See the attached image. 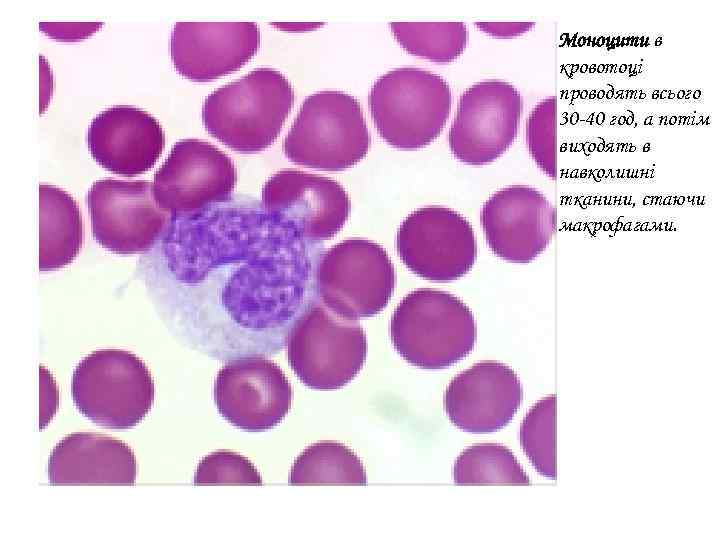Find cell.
I'll list each match as a JSON object with an SVG mask.
<instances>
[{
	"mask_svg": "<svg viewBox=\"0 0 720 540\" xmlns=\"http://www.w3.org/2000/svg\"><path fill=\"white\" fill-rule=\"evenodd\" d=\"M102 22L75 23V22H40L39 27L46 35L61 41H76L84 39L97 31Z\"/></svg>",
	"mask_w": 720,
	"mask_h": 540,
	"instance_id": "cell-26",
	"label": "cell"
},
{
	"mask_svg": "<svg viewBox=\"0 0 720 540\" xmlns=\"http://www.w3.org/2000/svg\"><path fill=\"white\" fill-rule=\"evenodd\" d=\"M224 483L262 485L263 481L250 460L229 450H218L199 462L194 484Z\"/></svg>",
	"mask_w": 720,
	"mask_h": 540,
	"instance_id": "cell-25",
	"label": "cell"
},
{
	"mask_svg": "<svg viewBox=\"0 0 720 540\" xmlns=\"http://www.w3.org/2000/svg\"><path fill=\"white\" fill-rule=\"evenodd\" d=\"M522 449L537 472L556 480V395L542 398L524 417L520 427Z\"/></svg>",
	"mask_w": 720,
	"mask_h": 540,
	"instance_id": "cell-23",
	"label": "cell"
},
{
	"mask_svg": "<svg viewBox=\"0 0 720 540\" xmlns=\"http://www.w3.org/2000/svg\"><path fill=\"white\" fill-rule=\"evenodd\" d=\"M368 101L380 137L394 148L415 150L429 145L442 132L452 94L440 75L401 67L377 79Z\"/></svg>",
	"mask_w": 720,
	"mask_h": 540,
	"instance_id": "cell-3",
	"label": "cell"
},
{
	"mask_svg": "<svg viewBox=\"0 0 720 540\" xmlns=\"http://www.w3.org/2000/svg\"><path fill=\"white\" fill-rule=\"evenodd\" d=\"M526 139L529 152L550 178H556V98L540 101L527 120Z\"/></svg>",
	"mask_w": 720,
	"mask_h": 540,
	"instance_id": "cell-24",
	"label": "cell"
},
{
	"mask_svg": "<svg viewBox=\"0 0 720 540\" xmlns=\"http://www.w3.org/2000/svg\"><path fill=\"white\" fill-rule=\"evenodd\" d=\"M136 472L135 456L127 444L90 432L63 438L48 463L51 484L133 485Z\"/></svg>",
	"mask_w": 720,
	"mask_h": 540,
	"instance_id": "cell-18",
	"label": "cell"
},
{
	"mask_svg": "<svg viewBox=\"0 0 720 540\" xmlns=\"http://www.w3.org/2000/svg\"><path fill=\"white\" fill-rule=\"evenodd\" d=\"M237 182L230 157L213 144L177 141L154 174V198L165 212L184 216L228 200Z\"/></svg>",
	"mask_w": 720,
	"mask_h": 540,
	"instance_id": "cell-10",
	"label": "cell"
},
{
	"mask_svg": "<svg viewBox=\"0 0 720 540\" xmlns=\"http://www.w3.org/2000/svg\"><path fill=\"white\" fill-rule=\"evenodd\" d=\"M475 25L483 32L494 37H515L529 31L534 22H476Z\"/></svg>",
	"mask_w": 720,
	"mask_h": 540,
	"instance_id": "cell-28",
	"label": "cell"
},
{
	"mask_svg": "<svg viewBox=\"0 0 720 540\" xmlns=\"http://www.w3.org/2000/svg\"><path fill=\"white\" fill-rule=\"evenodd\" d=\"M260 45L254 22H176L170 51L183 77L206 82L232 73L248 62Z\"/></svg>",
	"mask_w": 720,
	"mask_h": 540,
	"instance_id": "cell-16",
	"label": "cell"
},
{
	"mask_svg": "<svg viewBox=\"0 0 720 540\" xmlns=\"http://www.w3.org/2000/svg\"><path fill=\"white\" fill-rule=\"evenodd\" d=\"M396 284L393 263L374 241L349 238L327 250L317 267L321 304L336 315L358 320L380 313Z\"/></svg>",
	"mask_w": 720,
	"mask_h": 540,
	"instance_id": "cell-7",
	"label": "cell"
},
{
	"mask_svg": "<svg viewBox=\"0 0 720 540\" xmlns=\"http://www.w3.org/2000/svg\"><path fill=\"white\" fill-rule=\"evenodd\" d=\"M523 109L518 90L501 80L473 84L459 99L448 141L460 162L481 166L495 161L514 142Z\"/></svg>",
	"mask_w": 720,
	"mask_h": 540,
	"instance_id": "cell-9",
	"label": "cell"
},
{
	"mask_svg": "<svg viewBox=\"0 0 720 540\" xmlns=\"http://www.w3.org/2000/svg\"><path fill=\"white\" fill-rule=\"evenodd\" d=\"M286 343L291 369L314 390L344 387L366 361L367 340L362 326L322 304L309 307L297 317Z\"/></svg>",
	"mask_w": 720,
	"mask_h": 540,
	"instance_id": "cell-6",
	"label": "cell"
},
{
	"mask_svg": "<svg viewBox=\"0 0 720 540\" xmlns=\"http://www.w3.org/2000/svg\"><path fill=\"white\" fill-rule=\"evenodd\" d=\"M389 25L407 52L438 64L458 58L468 41L463 22H390Z\"/></svg>",
	"mask_w": 720,
	"mask_h": 540,
	"instance_id": "cell-21",
	"label": "cell"
},
{
	"mask_svg": "<svg viewBox=\"0 0 720 540\" xmlns=\"http://www.w3.org/2000/svg\"><path fill=\"white\" fill-rule=\"evenodd\" d=\"M154 394L146 364L126 350L93 351L72 374L71 395L77 410L93 423L113 430L140 423L153 406Z\"/></svg>",
	"mask_w": 720,
	"mask_h": 540,
	"instance_id": "cell-5",
	"label": "cell"
},
{
	"mask_svg": "<svg viewBox=\"0 0 720 540\" xmlns=\"http://www.w3.org/2000/svg\"><path fill=\"white\" fill-rule=\"evenodd\" d=\"M41 412L39 428L43 429L58 408V388L50 372L40 366Z\"/></svg>",
	"mask_w": 720,
	"mask_h": 540,
	"instance_id": "cell-27",
	"label": "cell"
},
{
	"mask_svg": "<svg viewBox=\"0 0 720 540\" xmlns=\"http://www.w3.org/2000/svg\"><path fill=\"white\" fill-rule=\"evenodd\" d=\"M39 269L52 271L69 265L83 243L79 206L65 190L41 184Z\"/></svg>",
	"mask_w": 720,
	"mask_h": 540,
	"instance_id": "cell-19",
	"label": "cell"
},
{
	"mask_svg": "<svg viewBox=\"0 0 720 540\" xmlns=\"http://www.w3.org/2000/svg\"><path fill=\"white\" fill-rule=\"evenodd\" d=\"M396 250L415 275L449 282L466 275L477 257L473 228L458 212L442 206L413 211L400 225Z\"/></svg>",
	"mask_w": 720,
	"mask_h": 540,
	"instance_id": "cell-8",
	"label": "cell"
},
{
	"mask_svg": "<svg viewBox=\"0 0 720 540\" xmlns=\"http://www.w3.org/2000/svg\"><path fill=\"white\" fill-rule=\"evenodd\" d=\"M262 203L275 219L311 241L334 237L351 211L350 198L336 180L295 169L278 171L266 181Z\"/></svg>",
	"mask_w": 720,
	"mask_h": 540,
	"instance_id": "cell-13",
	"label": "cell"
},
{
	"mask_svg": "<svg viewBox=\"0 0 720 540\" xmlns=\"http://www.w3.org/2000/svg\"><path fill=\"white\" fill-rule=\"evenodd\" d=\"M481 222L487 244L497 257L528 263L550 243L556 229V211L537 189L511 185L488 198Z\"/></svg>",
	"mask_w": 720,
	"mask_h": 540,
	"instance_id": "cell-14",
	"label": "cell"
},
{
	"mask_svg": "<svg viewBox=\"0 0 720 540\" xmlns=\"http://www.w3.org/2000/svg\"><path fill=\"white\" fill-rule=\"evenodd\" d=\"M457 484H530L514 454L499 443H478L466 448L453 468Z\"/></svg>",
	"mask_w": 720,
	"mask_h": 540,
	"instance_id": "cell-22",
	"label": "cell"
},
{
	"mask_svg": "<svg viewBox=\"0 0 720 540\" xmlns=\"http://www.w3.org/2000/svg\"><path fill=\"white\" fill-rule=\"evenodd\" d=\"M390 337L397 353L411 365L446 369L474 348L477 328L471 310L455 295L419 288L395 308Z\"/></svg>",
	"mask_w": 720,
	"mask_h": 540,
	"instance_id": "cell-2",
	"label": "cell"
},
{
	"mask_svg": "<svg viewBox=\"0 0 720 540\" xmlns=\"http://www.w3.org/2000/svg\"><path fill=\"white\" fill-rule=\"evenodd\" d=\"M292 387L282 369L259 355L228 361L214 383V401L221 416L248 432L267 431L288 414Z\"/></svg>",
	"mask_w": 720,
	"mask_h": 540,
	"instance_id": "cell-12",
	"label": "cell"
},
{
	"mask_svg": "<svg viewBox=\"0 0 720 540\" xmlns=\"http://www.w3.org/2000/svg\"><path fill=\"white\" fill-rule=\"evenodd\" d=\"M87 204L94 239L117 254L148 250L168 222L169 213L157 204L148 180H97Z\"/></svg>",
	"mask_w": 720,
	"mask_h": 540,
	"instance_id": "cell-11",
	"label": "cell"
},
{
	"mask_svg": "<svg viewBox=\"0 0 720 540\" xmlns=\"http://www.w3.org/2000/svg\"><path fill=\"white\" fill-rule=\"evenodd\" d=\"M87 144L100 166L120 176L134 177L157 162L165 146V134L147 111L132 105H114L92 119Z\"/></svg>",
	"mask_w": 720,
	"mask_h": 540,
	"instance_id": "cell-17",
	"label": "cell"
},
{
	"mask_svg": "<svg viewBox=\"0 0 720 540\" xmlns=\"http://www.w3.org/2000/svg\"><path fill=\"white\" fill-rule=\"evenodd\" d=\"M294 104L290 82L279 71L257 68L209 94L202 106L208 133L240 153L268 148Z\"/></svg>",
	"mask_w": 720,
	"mask_h": 540,
	"instance_id": "cell-1",
	"label": "cell"
},
{
	"mask_svg": "<svg viewBox=\"0 0 720 540\" xmlns=\"http://www.w3.org/2000/svg\"><path fill=\"white\" fill-rule=\"evenodd\" d=\"M370 144L359 102L345 92L326 90L304 100L283 150L297 165L343 171L362 160Z\"/></svg>",
	"mask_w": 720,
	"mask_h": 540,
	"instance_id": "cell-4",
	"label": "cell"
},
{
	"mask_svg": "<svg viewBox=\"0 0 720 540\" xmlns=\"http://www.w3.org/2000/svg\"><path fill=\"white\" fill-rule=\"evenodd\" d=\"M523 400L515 371L495 360H484L460 372L444 394L449 420L460 430L491 433L514 418Z\"/></svg>",
	"mask_w": 720,
	"mask_h": 540,
	"instance_id": "cell-15",
	"label": "cell"
},
{
	"mask_svg": "<svg viewBox=\"0 0 720 540\" xmlns=\"http://www.w3.org/2000/svg\"><path fill=\"white\" fill-rule=\"evenodd\" d=\"M289 482L365 485L367 478L363 463L351 449L340 442L320 441L296 458Z\"/></svg>",
	"mask_w": 720,
	"mask_h": 540,
	"instance_id": "cell-20",
	"label": "cell"
}]
</instances>
